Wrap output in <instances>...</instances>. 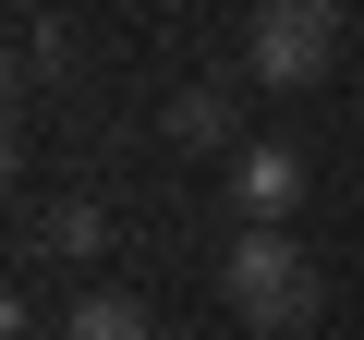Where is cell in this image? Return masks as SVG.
<instances>
[{
	"mask_svg": "<svg viewBox=\"0 0 364 340\" xmlns=\"http://www.w3.org/2000/svg\"><path fill=\"white\" fill-rule=\"evenodd\" d=\"M0 340H25V304H13V292H0Z\"/></svg>",
	"mask_w": 364,
	"mask_h": 340,
	"instance_id": "7",
	"label": "cell"
},
{
	"mask_svg": "<svg viewBox=\"0 0 364 340\" xmlns=\"http://www.w3.org/2000/svg\"><path fill=\"white\" fill-rule=\"evenodd\" d=\"M219 292H231L255 328H316V267H304L291 231H243L231 267H219Z\"/></svg>",
	"mask_w": 364,
	"mask_h": 340,
	"instance_id": "1",
	"label": "cell"
},
{
	"mask_svg": "<svg viewBox=\"0 0 364 340\" xmlns=\"http://www.w3.org/2000/svg\"><path fill=\"white\" fill-rule=\"evenodd\" d=\"M61 340H158V328H146V304H134V292H85V304L61 316Z\"/></svg>",
	"mask_w": 364,
	"mask_h": 340,
	"instance_id": "5",
	"label": "cell"
},
{
	"mask_svg": "<svg viewBox=\"0 0 364 340\" xmlns=\"http://www.w3.org/2000/svg\"><path fill=\"white\" fill-rule=\"evenodd\" d=\"M231 207H243L255 231H279V219L304 207V158H291V146H243V170H231Z\"/></svg>",
	"mask_w": 364,
	"mask_h": 340,
	"instance_id": "3",
	"label": "cell"
},
{
	"mask_svg": "<svg viewBox=\"0 0 364 340\" xmlns=\"http://www.w3.org/2000/svg\"><path fill=\"white\" fill-rule=\"evenodd\" d=\"M0 122H13V61H0Z\"/></svg>",
	"mask_w": 364,
	"mask_h": 340,
	"instance_id": "8",
	"label": "cell"
},
{
	"mask_svg": "<svg viewBox=\"0 0 364 340\" xmlns=\"http://www.w3.org/2000/svg\"><path fill=\"white\" fill-rule=\"evenodd\" d=\"M49 243H61V255H97V243H109V207H97V195L49 207Z\"/></svg>",
	"mask_w": 364,
	"mask_h": 340,
	"instance_id": "6",
	"label": "cell"
},
{
	"mask_svg": "<svg viewBox=\"0 0 364 340\" xmlns=\"http://www.w3.org/2000/svg\"><path fill=\"white\" fill-rule=\"evenodd\" d=\"M328 61H340V13L328 0H279V13H255V37H243V73L267 97H304Z\"/></svg>",
	"mask_w": 364,
	"mask_h": 340,
	"instance_id": "2",
	"label": "cell"
},
{
	"mask_svg": "<svg viewBox=\"0 0 364 340\" xmlns=\"http://www.w3.org/2000/svg\"><path fill=\"white\" fill-rule=\"evenodd\" d=\"M231 134H243V85L195 73V85L170 97V146H195V158H207V146H231Z\"/></svg>",
	"mask_w": 364,
	"mask_h": 340,
	"instance_id": "4",
	"label": "cell"
},
{
	"mask_svg": "<svg viewBox=\"0 0 364 340\" xmlns=\"http://www.w3.org/2000/svg\"><path fill=\"white\" fill-rule=\"evenodd\" d=\"M0 170H13V122H0Z\"/></svg>",
	"mask_w": 364,
	"mask_h": 340,
	"instance_id": "9",
	"label": "cell"
}]
</instances>
